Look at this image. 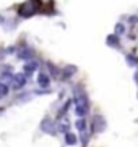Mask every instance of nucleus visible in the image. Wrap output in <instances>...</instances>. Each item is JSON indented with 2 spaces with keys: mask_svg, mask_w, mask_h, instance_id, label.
I'll use <instances>...</instances> for the list:
<instances>
[{
  "mask_svg": "<svg viewBox=\"0 0 138 147\" xmlns=\"http://www.w3.org/2000/svg\"><path fill=\"white\" fill-rule=\"evenodd\" d=\"M41 7H42V2L41 0H26L25 3L20 7L18 15L21 18H31L34 13L41 11Z\"/></svg>",
  "mask_w": 138,
  "mask_h": 147,
  "instance_id": "1",
  "label": "nucleus"
},
{
  "mask_svg": "<svg viewBox=\"0 0 138 147\" xmlns=\"http://www.w3.org/2000/svg\"><path fill=\"white\" fill-rule=\"evenodd\" d=\"M77 94H75V113L78 117H85L89 110V104H88V97L85 92H78V87L75 89Z\"/></svg>",
  "mask_w": 138,
  "mask_h": 147,
  "instance_id": "2",
  "label": "nucleus"
},
{
  "mask_svg": "<svg viewBox=\"0 0 138 147\" xmlns=\"http://www.w3.org/2000/svg\"><path fill=\"white\" fill-rule=\"evenodd\" d=\"M106 129V120H104L101 115H96L93 118V131L94 133H101V131Z\"/></svg>",
  "mask_w": 138,
  "mask_h": 147,
  "instance_id": "3",
  "label": "nucleus"
},
{
  "mask_svg": "<svg viewBox=\"0 0 138 147\" xmlns=\"http://www.w3.org/2000/svg\"><path fill=\"white\" fill-rule=\"evenodd\" d=\"M26 84V76L21 73H18V74H13V78H12V86L15 87V89H20V87H23Z\"/></svg>",
  "mask_w": 138,
  "mask_h": 147,
  "instance_id": "4",
  "label": "nucleus"
},
{
  "mask_svg": "<svg viewBox=\"0 0 138 147\" xmlns=\"http://www.w3.org/2000/svg\"><path fill=\"white\" fill-rule=\"evenodd\" d=\"M106 44H107L109 47H114V49H120V37H119V34H109L107 37H106Z\"/></svg>",
  "mask_w": 138,
  "mask_h": 147,
  "instance_id": "5",
  "label": "nucleus"
},
{
  "mask_svg": "<svg viewBox=\"0 0 138 147\" xmlns=\"http://www.w3.org/2000/svg\"><path fill=\"white\" fill-rule=\"evenodd\" d=\"M41 129L44 131V133H49V134H54L55 133V126H54V121L49 120V118H46V120L41 123Z\"/></svg>",
  "mask_w": 138,
  "mask_h": 147,
  "instance_id": "6",
  "label": "nucleus"
},
{
  "mask_svg": "<svg viewBox=\"0 0 138 147\" xmlns=\"http://www.w3.org/2000/svg\"><path fill=\"white\" fill-rule=\"evenodd\" d=\"M38 84L41 87H49V84H51V76H49L47 73H39L38 76Z\"/></svg>",
  "mask_w": 138,
  "mask_h": 147,
  "instance_id": "7",
  "label": "nucleus"
},
{
  "mask_svg": "<svg viewBox=\"0 0 138 147\" xmlns=\"http://www.w3.org/2000/svg\"><path fill=\"white\" fill-rule=\"evenodd\" d=\"M75 73H77V66H73V65H68V66H65V69L62 71V76H64L65 79H68L70 76H73Z\"/></svg>",
  "mask_w": 138,
  "mask_h": 147,
  "instance_id": "8",
  "label": "nucleus"
},
{
  "mask_svg": "<svg viewBox=\"0 0 138 147\" xmlns=\"http://www.w3.org/2000/svg\"><path fill=\"white\" fill-rule=\"evenodd\" d=\"M33 57H34V52H33L29 47H25L21 52H20V57H18V58H23V60H29V58H33Z\"/></svg>",
  "mask_w": 138,
  "mask_h": 147,
  "instance_id": "9",
  "label": "nucleus"
},
{
  "mask_svg": "<svg viewBox=\"0 0 138 147\" xmlns=\"http://www.w3.org/2000/svg\"><path fill=\"white\" fill-rule=\"evenodd\" d=\"M38 66H39V63H38V61L31 60V61H28V63L25 65V71H26V73H33L34 69H38Z\"/></svg>",
  "mask_w": 138,
  "mask_h": 147,
  "instance_id": "10",
  "label": "nucleus"
},
{
  "mask_svg": "<svg viewBox=\"0 0 138 147\" xmlns=\"http://www.w3.org/2000/svg\"><path fill=\"white\" fill-rule=\"evenodd\" d=\"M125 60H127V65H128V66H138V57L137 55L128 53V55L125 57Z\"/></svg>",
  "mask_w": 138,
  "mask_h": 147,
  "instance_id": "11",
  "label": "nucleus"
},
{
  "mask_svg": "<svg viewBox=\"0 0 138 147\" xmlns=\"http://www.w3.org/2000/svg\"><path fill=\"white\" fill-rule=\"evenodd\" d=\"M65 142L68 144V146H75V144H77V136L67 131V133H65Z\"/></svg>",
  "mask_w": 138,
  "mask_h": 147,
  "instance_id": "12",
  "label": "nucleus"
},
{
  "mask_svg": "<svg viewBox=\"0 0 138 147\" xmlns=\"http://www.w3.org/2000/svg\"><path fill=\"white\" fill-rule=\"evenodd\" d=\"M75 126H77L78 131H86V120H85V118H80V120L75 123Z\"/></svg>",
  "mask_w": 138,
  "mask_h": 147,
  "instance_id": "13",
  "label": "nucleus"
},
{
  "mask_svg": "<svg viewBox=\"0 0 138 147\" xmlns=\"http://www.w3.org/2000/svg\"><path fill=\"white\" fill-rule=\"evenodd\" d=\"M114 31H115V34L122 36L124 32H125V26H124V23H117L115 28H114Z\"/></svg>",
  "mask_w": 138,
  "mask_h": 147,
  "instance_id": "14",
  "label": "nucleus"
},
{
  "mask_svg": "<svg viewBox=\"0 0 138 147\" xmlns=\"http://www.w3.org/2000/svg\"><path fill=\"white\" fill-rule=\"evenodd\" d=\"M8 94V84L7 82H0V97H5Z\"/></svg>",
  "mask_w": 138,
  "mask_h": 147,
  "instance_id": "15",
  "label": "nucleus"
},
{
  "mask_svg": "<svg viewBox=\"0 0 138 147\" xmlns=\"http://www.w3.org/2000/svg\"><path fill=\"white\" fill-rule=\"evenodd\" d=\"M67 129H68V123H67V120H64V123H60V125H59V131L67 133Z\"/></svg>",
  "mask_w": 138,
  "mask_h": 147,
  "instance_id": "16",
  "label": "nucleus"
},
{
  "mask_svg": "<svg viewBox=\"0 0 138 147\" xmlns=\"http://www.w3.org/2000/svg\"><path fill=\"white\" fill-rule=\"evenodd\" d=\"M88 139H89L88 133H86V131H81V142H83V146H86V144H88Z\"/></svg>",
  "mask_w": 138,
  "mask_h": 147,
  "instance_id": "17",
  "label": "nucleus"
},
{
  "mask_svg": "<svg viewBox=\"0 0 138 147\" xmlns=\"http://www.w3.org/2000/svg\"><path fill=\"white\" fill-rule=\"evenodd\" d=\"M47 66L51 68V73L54 74V76H59V71H57V68H55L54 65H52V63H47Z\"/></svg>",
  "mask_w": 138,
  "mask_h": 147,
  "instance_id": "18",
  "label": "nucleus"
},
{
  "mask_svg": "<svg viewBox=\"0 0 138 147\" xmlns=\"http://www.w3.org/2000/svg\"><path fill=\"white\" fill-rule=\"evenodd\" d=\"M128 21L132 23V24H137V23H138V16H130Z\"/></svg>",
  "mask_w": 138,
  "mask_h": 147,
  "instance_id": "19",
  "label": "nucleus"
}]
</instances>
